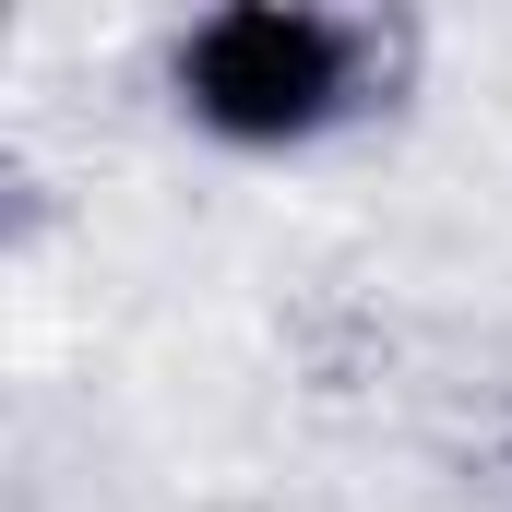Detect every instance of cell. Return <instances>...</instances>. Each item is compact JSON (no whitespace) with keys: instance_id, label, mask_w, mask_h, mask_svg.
<instances>
[{"instance_id":"6da1fadb","label":"cell","mask_w":512,"mask_h":512,"mask_svg":"<svg viewBox=\"0 0 512 512\" xmlns=\"http://www.w3.org/2000/svg\"><path fill=\"white\" fill-rule=\"evenodd\" d=\"M358 96V36L298 0H227L179 36V108L215 143H310Z\"/></svg>"}]
</instances>
